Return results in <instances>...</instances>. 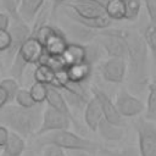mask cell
I'll list each match as a JSON object with an SVG mask.
<instances>
[{
	"mask_svg": "<svg viewBox=\"0 0 156 156\" xmlns=\"http://www.w3.org/2000/svg\"><path fill=\"white\" fill-rule=\"evenodd\" d=\"M45 0H21L18 4V11L22 20L26 23H30L35 20L40 12Z\"/></svg>",
	"mask_w": 156,
	"mask_h": 156,
	"instance_id": "ac0fdd59",
	"label": "cell"
},
{
	"mask_svg": "<svg viewBox=\"0 0 156 156\" xmlns=\"http://www.w3.org/2000/svg\"><path fill=\"white\" fill-rule=\"evenodd\" d=\"M127 44L128 85L130 90L141 93L150 83L149 77V48L141 34L132 29H113Z\"/></svg>",
	"mask_w": 156,
	"mask_h": 156,
	"instance_id": "6da1fadb",
	"label": "cell"
},
{
	"mask_svg": "<svg viewBox=\"0 0 156 156\" xmlns=\"http://www.w3.org/2000/svg\"><path fill=\"white\" fill-rule=\"evenodd\" d=\"M51 1H52V12H55V11H56V9H57L60 5L65 4L67 0H51Z\"/></svg>",
	"mask_w": 156,
	"mask_h": 156,
	"instance_id": "ab89813d",
	"label": "cell"
},
{
	"mask_svg": "<svg viewBox=\"0 0 156 156\" xmlns=\"http://www.w3.org/2000/svg\"><path fill=\"white\" fill-rule=\"evenodd\" d=\"M9 135H10L9 128H6L5 126L0 124V149H2L6 145V143L9 140Z\"/></svg>",
	"mask_w": 156,
	"mask_h": 156,
	"instance_id": "8d00e7d4",
	"label": "cell"
},
{
	"mask_svg": "<svg viewBox=\"0 0 156 156\" xmlns=\"http://www.w3.org/2000/svg\"><path fill=\"white\" fill-rule=\"evenodd\" d=\"M147 15L150 17L151 24L156 26V0H144Z\"/></svg>",
	"mask_w": 156,
	"mask_h": 156,
	"instance_id": "e575fe53",
	"label": "cell"
},
{
	"mask_svg": "<svg viewBox=\"0 0 156 156\" xmlns=\"http://www.w3.org/2000/svg\"><path fill=\"white\" fill-rule=\"evenodd\" d=\"M43 105H37L30 108L18 105H6L0 110V123L22 138H29L37 135L43 121Z\"/></svg>",
	"mask_w": 156,
	"mask_h": 156,
	"instance_id": "7a4b0ae2",
	"label": "cell"
},
{
	"mask_svg": "<svg viewBox=\"0 0 156 156\" xmlns=\"http://www.w3.org/2000/svg\"><path fill=\"white\" fill-rule=\"evenodd\" d=\"M77 156H95L94 154L91 152H84V151H78L77 152Z\"/></svg>",
	"mask_w": 156,
	"mask_h": 156,
	"instance_id": "60d3db41",
	"label": "cell"
},
{
	"mask_svg": "<svg viewBox=\"0 0 156 156\" xmlns=\"http://www.w3.org/2000/svg\"><path fill=\"white\" fill-rule=\"evenodd\" d=\"M67 16L71 17V20H73L74 22L87 27V28H90V29H106L107 27L111 26L112 23V20H110L107 16H104V17H100V18H82V17H78L74 12L72 11H68L67 12Z\"/></svg>",
	"mask_w": 156,
	"mask_h": 156,
	"instance_id": "ffe728a7",
	"label": "cell"
},
{
	"mask_svg": "<svg viewBox=\"0 0 156 156\" xmlns=\"http://www.w3.org/2000/svg\"><path fill=\"white\" fill-rule=\"evenodd\" d=\"M95 1H96V2H99L100 5H102V6L105 7V6L107 5V2H108L110 0H95Z\"/></svg>",
	"mask_w": 156,
	"mask_h": 156,
	"instance_id": "b9f144b4",
	"label": "cell"
},
{
	"mask_svg": "<svg viewBox=\"0 0 156 156\" xmlns=\"http://www.w3.org/2000/svg\"><path fill=\"white\" fill-rule=\"evenodd\" d=\"M10 17L4 13V12H0V30H7L10 28Z\"/></svg>",
	"mask_w": 156,
	"mask_h": 156,
	"instance_id": "74e56055",
	"label": "cell"
},
{
	"mask_svg": "<svg viewBox=\"0 0 156 156\" xmlns=\"http://www.w3.org/2000/svg\"><path fill=\"white\" fill-rule=\"evenodd\" d=\"M45 102L48 104L49 107H52L54 110H56V111H58V112L66 115V116L72 121V123L76 126V128H77V129H80L79 124L77 123V121H76V119L73 118V116H72V112H71V110H69V106L67 105L65 98L62 96V94H61V91H60L58 89H56V88L49 85V87H48V96H46V101H45Z\"/></svg>",
	"mask_w": 156,
	"mask_h": 156,
	"instance_id": "5bb4252c",
	"label": "cell"
},
{
	"mask_svg": "<svg viewBox=\"0 0 156 156\" xmlns=\"http://www.w3.org/2000/svg\"><path fill=\"white\" fill-rule=\"evenodd\" d=\"M35 145L38 147H45L49 145H54L61 147L63 150H74V151H84L95 154L101 150V145L87 138H83L68 129L65 130H55L38 136L35 140Z\"/></svg>",
	"mask_w": 156,
	"mask_h": 156,
	"instance_id": "3957f363",
	"label": "cell"
},
{
	"mask_svg": "<svg viewBox=\"0 0 156 156\" xmlns=\"http://www.w3.org/2000/svg\"><path fill=\"white\" fill-rule=\"evenodd\" d=\"M0 85H1V87L4 88V90L6 91L10 102L15 100V98H16L18 90L21 89V88H20V83H18L15 78H4V79L0 82Z\"/></svg>",
	"mask_w": 156,
	"mask_h": 156,
	"instance_id": "f1b7e54d",
	"label": "cell"
},
{
	"mask_svg": "<svg viewBox=\"0 0 156 156\" xmlns=\"http://www.w3.org/2000/svg\"><path fill=\"white\" fill-rule=\"evenodd\" d=\"M26 151V141L20 134L11 132L6 145L1 150V156H22Z\"/></svg>",
	"mask_w": 156,
	"mask_h": 156,
	"instance_id": "d6986e66",
	"label": "cell"
},
{
	"mask_svg": "<svg viewBox=\"0 0 156 156\" xmlns=\"http://www.w3.org/2000/svg\"><path fill=\"white\" fill-rule=\"evenodd\" d=\"M62 58L67 67L85 63V46L79 43H68Z\"/></svg>",
	"mask_w": 156,
	"mask_h": 156,
	"instance_id": "2e32d148",
	"label": "cell"
},
{
	"mask_svg": "<svg viewBox=\"0 0 156 156\" xmlns=\"http://www.w3.org/2000/svg\"><path fill=\"white\" fill-rule=\"evenodd\" d=\"M115 105H116L119 115L123 118L124 117H135L145 110L144 102L139 98L133 95L129 90H127L126 88H122L118 91Z\"/></svg>",
	"mask_w": 156,
	"mask_h": 156,
	"instance_id": "52a82bcc",
	"label": "cell"
},
{
	"mask_svg": "<svg viewBox=\"0 0 156 156\" xmlns=\"http://www.w3.org/2000/svg\"><path fill=\"white\" fill-rule=\"evenodd\" d=\"M91 94H93V98H95L98 100V102L101 107L104 118L113 124L123 126V123H124L123 117L119 115V112H118L115 102L111 100V98L98 87H91Z\"/></svg>",
	"mask_w": 156,
	"mask_h": 156,
	"instance_id": "30bf717a",
	"label": "cell"
},
{
	"mask_svg": "<svg viewBox=\"0 0 156 156\" xmlns=\"http://www.w3.org/2000/svg\"><path fill=\"white\" fill-rule=\"evenodd\" d=\"M102 118H104V115H102V111H101V107L98 100L95 98H91L84 108V121H85L87 127L90 130L96 132L98 126Z\"/></svg>",
	"mask_w": 156,
	"mask_h": 156,
	"instance_id": "9a60e30c",
	"label": "cell"
},
{
	"mask_svg": "<svg viewBox=\"0 0 156 156\" xmlns=\"http://www.w3.org/2000/svg\"><path fill=\"white\" fill-rule=\"evenodd\" d=\"M72 121L63 113L54 110L52 107H46L43 113V121L40 124L39 130L37 132V136L43 134L55 132V130H65L68 129Z\"/></svg>",
	"mask_w": 156,
	"mask_h": 156,
	"instance_id": "ba28073f",
	"label": "cell"
},
{
	"mask_svg": "<svg viewBox=\"0 0 156 156\" xmlns=\"http://www.w3.org/2000/svg\"><path fill=\"white\" fill-rule=\"evenodd\" d=\"M66 7H69L72 12L82 18H100L106 16L105 7L95 0H74L66 4Z\"/></svg>",
	"mask_w": 156,
	"mask_h": 156,
	"instance_id": "7c38bea8",
	"label": "cell"
},
{
	"mask_svg": "<svg viewBox=\"0 0 156 156\" xmlns=\"http://www.w3.org/2000/svg\"><path fill=\"white\" fill-rule=\"evenodd\" d=\"M104 152L107 156H140L139 152V147L138 146H124L122 149H117V150H104Z\"/></svg>",
	"mask_w": 156,
	"mask_h": 156,
	"instance_id": "d6a6232c",
	"label": "cell"
},
{
	"mask_svg": "<svg viewBox=\"0 0 156 156\" xmlns=\"http://www.w3.org/2000/svg\"><path fill=\"white\" fill-rule=\"evenodd\" d=\"M138 134V147L140 156H156V126L140 117L134 123Z\"/></svg>",
	"mask_w": 156,
	"mask_h": 156,
	"instance_id": "5b68a950",
	"label": "cell"
},
{
	"mask_svg": "<svg viewBox=\"0 0 156 156\" xmlns=\"http://www.w3.org/2000/svg\"><path fill=\"white\" fill-rule=\"evenodd\" d=\"M147 102H146V115L145 118L149 121L156 119V77H154L147 85Z\"/></svg>",
	"mask_w": 156,
	"mask_h": 156,
	"instance_id": "cb8c5ba5",
	"label": "cell"
},
{
	"mask_svg": "<svg viewBox=\"0 0 156 156\" xmlns=\"http://www.w3.org/2000/svg\"><path fill=\"white\" fill-rule=\"evenodd\" d=\"M126 5V17L124 20L128 21H135L139 16L141 2L140 0H124Z\"/></svg>",
	"mask_w": 156,
	"mask_h": 156,
	"instance_id": "f546056e",
	"label": "cell"
},
{
	"mask_svg": "<svg viewBox=\"0 0 156 156\" xmlns=\"http://www.w3.org/2000/svg\"><path fill=\"white\" fill-rule=\"evenodd\" d=\"M6 15L12 20V22H24L18 11V2L17 0H0Z\"/></svg>",
	"mask_w": 156,
	"mask_h": 156,
	"instance_id": "4316f807",
	"label": "cell"
},
{
	"mask_svg": "<svg viewBox=\"0 0 156 156\" xmlns=\"http://www.w3.org/2000/svg\"><path fill=\"white\" fill-rule=\"evenodd\" d=\"M44 46V51L51 56H62L65 52L68 41L65 34L56 27H51L48 37L41 43Z\"/></svg>",
	"mask_w": 156,
	"mask_h": 156,
	"instance_id": "4fadbf2b",
	"label": "cell"
},
{
	"mask_svg": "<svg viewBox=\"0 0 156 156\" xmlns=\"http://www.w3.org/2000/svg\"><path fill=\"white\" fill-rule=\"evenodd\" d=\"M48 87L45 84L34 82L30 88H29V93L32 95V99L34 100V102L37 105H43V102L46 101V96H48Z\"/></svg>",
	"mask_w": 156,
	"mask_h": 156,
	"instance_id": "484cf974",
	"label": "cell"
},
{
	"mask_svg": "<svg viewBox=\"0 0 156 156\" xmlns=\"http://www.w3.org/2000/svg\"><path fill=\"white\" fill-rule=\"evenodd\" d=\"M10 100H9V96L6 94V91L4 90V88L0 85V110L4 108L6 105H9Z\"/></svg>",
	"mask_w": 156,
	"mask_h": 156,
	"instance_id": "f35d334b",
	"label": "cell"
},
{
	"mask_svg": "<svg viewBox=\"0 0 156 156\" xmlns=\"http://www.w3.org/2000/svg\"><path fill=\"white\" fill-rule=\"evenodd\" d=\"M44 54V46L33 35H30L21 46L15 58L12 60L10 73L18 83L22 80L24 71L29 65H37Z\"/></svg>",
	"mask_w": 156,
	"mask_h": 156,
	"instance_id": "277c9868",
	"label": "cell"
},
{
	"mask_svg": "<svg viewBox=\"0 0 156 156\" xmlns=\"http://www.w3.org/2000/svg\"><path fill=\"white\" fill-rule=\"evenodd\" d=\"M11 45V35L9 29L7 30H0V52H6Z\"/></svg>",
	"mask_w": 156,
	"mask_h": 156,
	"instance_id": "836d02e7",
	"label": "cell"
},
{
	"mask_svg": "<svg viewBox=\"0 0 156 156\" xmlns=\"http://www.w3.org/2000/svg\"><path fill=\"white\" fill-rule=\"evenodd\" d=\"M33 77H34V82H38L45 85H54L55 71L45 65H37Z\"/></svg>",
	"mask_w": 156,
	"mask_h": 156,
	"instance_id": "d4e9b609",
	"label": "cell"
},
{
	"mask_svg": "<svg viewBox=\"0 0 156 156\" xmlns=\"http://www.w3.org/2000/svg\"><path fill=\"white\" fill-rule=\"evenodd\" d=\"M91 67L87 63H80V65H74L67 67V74L71 82L73 83H80V84H87L90 74H91Z\"/></svg>",
	"mask_w": 156,
	"mask_h": 156,
	"instance_id": "44dd1931",
	"label": "cell"
},
{
	"mask_svg": "<svg viewBox=\"0 0 156 156\" xmlns=\"http://www.w3.org/2000/svg\"><path fill=\"white\" fill-rule=\"evenodd\" d=\"M43 156H66L65 150L54 145H49L43 147Z\"/></svg>",
	"mask_w": 156,
	"mask_h": 156,
	"instance_id": "d590c367",
	"label": "cell"
},
{
	"mask_svg": "<svg viewBox=\"0 0 156 156\" xmlns=\"http://www.w3.org/2000/svg\"><path fill=\"white\" fill-rule=\"evenodd\" d=\"M1 150H2V149H0V156H1Z\"/></svg>",
	"mask_w": 156,
	"mask_h": 156,
	"instance_id": "ee69618b",
	"label": "cell"
},
{
	"mask_svg": "<svg viewBox=\"0 0 156 156\" xmlns=\"http://www.w3.org/2000/svg\"><path fill=\"white\" fill-rule=\"evenodd\" d=\"M24 156H35V154H34L32 150H28V151L24 152Z\"/></svg>",
	"mask_w": 156,
	"mask_h": 156,
	"instance_id": "7bdbcfd3",
	"label": "cell"
},
{
	"mask_svg": "<svg viewBox=\"0 0 156 156\" xmlns=\"http://www.w3.org/2000/svg\"><path fill=\"white\" fill-rule=\"evenodd\" d=\"M99 45L105 49L110 57L127 58V44L122 37L116 34L113 29H102L98 34Z\"/></svg>",
	"mask_w": 156,
	"mask_h": 156,
	"instance_id": "8992f818",
	"label": "cell"
},
{
	"mask_svg": "<svg viewBox=\"0 0 156 156\" xmlns=\"http://www.w3.org/2000/svg\"><path fill=\"white\" fill-rule=\"evenodd\" d=\"M9 32L11 35V45L5 52V56L7 61H12L23 43L32 35V29L26 22H12V24H10Z\"/></svg>",
	"mask_w": 156,
	"mask_h": 156,
	"instance_id": "9c48e42d",
	"label": "cell"
},
{
	"mask_svg": "<svg viewBox=\"0 0 156 156\" xmlns=\"http://www.w3.org/2000/svg\"><path fill=\"white\" fill-rule=\"evenodd\" d=\"M127 63L124 58L110 57L101 66V76L106 82L110 83H122L126 78Z\"/></svg>",
	"mask_w": 156,
	"mask_h": 156,
	"instance_id": "8fae6325",
	"label": "cell"
},
{
	"mask_svg": "<svg viewBox=\"0 0 156 156\" xmlns=\"http://www.w3.org/2000/svg\"><path fill=\"white\" fill-rule=\"evenodd\" d=\"M106 16L110 20L122 21L126 17V5L124 0H110L105 6Z\"/></svg>",
	"mask_w": 156,
	"mask_h": 156,
	"instance_id": "603a6c76",
	"label": "cell"
},
{
	"mask_svg": "<svg viewBox=\"0 0 156 156\" xmlns=\"http://www.w3.org/2000/svg\"><path fill=\"white\" fill-rule=\"evenodd\" d=\"M100 136L107 141H119L124 136V128L123 126L113 124L105 118L101 119V122L98 126V130Z\"/></svg>",
	"mask_w": 156,
	"mask_h": 156,
	"instance_id": "e0dca14e",
	"label": "cell"
},
{
	"mask_svg": "<svg viewBox=\"0 0 156 156\" xmlns=\"http://www.w3.org/2000/svg\"><path fill=\"white\" fill-rule=\"evenodd\" d=\"M68 28H69L68 32H69L71 37L73 39L79 40V41L88 43V41L93 40L94 38H96L98 34H99V30H94V29L87 28V27H84V26H82V24H79L77 22L73 23V24H69Z\"/></svg>",
	"mask_w": 156,
	"mask_h": 156,
	"instance_id": "7402d4cb",
	"label": "cell"
},
{
	"mask_svg": "<svg viewBox=\"0 0 156 156\" xmlns=\"http://www.w3.org/2000/svg\"><path fill=\"white\" fill-rule=\"evenodd\" d=\"M20 1H21V0H17V2H18V4H20Z\"/></svg>",
	"mask_w": 156,
	"mask_h": 156,
	"instance_id": "f6af8a7d",
	"label": "cell"
},
{
	"mask_svg": "<svg viewBox=\"0 0 156 156\" xmlns=\"http://www.w3.org/2000/svg\"><path fill=\"white\" fill-rule=\"evenodd\" d=\"M15 101L18 106L26 107V108H30V107L37 106V104L32 99V95H30L29 90H27V89H20L16 98H15Z\"/></svg>",
	"mask_w": 156,
	"mask_h": 156,
	"instance_id": "1f68e13d",
	"label": "cell"
},
{
	"mask_svg": "<svg viewBox=\"0 0 156 156\" xmlns=\"http://www.w3.org/2000/svg\"><path fill=\"white\" fill-rule=\"evenodd\" d=\"M144 39L147 44L149 50L151 51L154 62L156 65V26L149 24L144 30Z\"/></svg>",
	"mask_w": 156,
	"mask_h": 156,
	"instance_id": "83f0119b",
	"label": "cell"
},
{
	"mask_svg": "<svg viewBox=\"0 0 156 156\" xmlns=\"http://www.w3.org/2000/svg\"><path fill=\"white\" fill-rule=\"evenodd\" d=\"M84 46H85V63L93 66L101 56L100 45L98 43V44H87Z\"/></svg>",
	"mask_w": 156,
	"mask_h": 156,
	"instance_id": "4dcf8cb0",
	"label": "cell"
}]
</instances>
